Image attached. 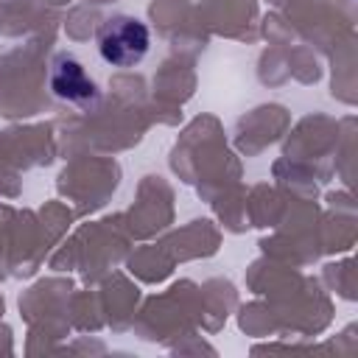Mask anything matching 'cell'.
Listing matches in <instances>:
<instances>
[{"instance_id":"cell-1","label":"cell","mask_w":358,"mask_h":358,"mask_svg":"<svg viewBox=\"0 0 358 358\" xmlns=\"http://www.w3.org/2000/svg\"><path fill=\"white\" fill-rule=\"evenodd\" d=\"M148 45H151V34L145 22H140L137 17L117 14L98 28V53L112 67L140 64L148 53Z\"/></svg>"},{"instance_id":"cell-2","label":"cell","mask_w":358,"mask_h":358,"mask_svg":"<svg viewBox=\"0 0 358 358\" xmlns=\"http://www.w3.org/2000/svg\"><path fill=\"white\" fill-rule=\"evenodd\" d=\"M50 90L56 98L70 103H90L98 98L95 81L87 76L84 64L73 56H59L50 67Z\"/></svg>"}]
</instances>
